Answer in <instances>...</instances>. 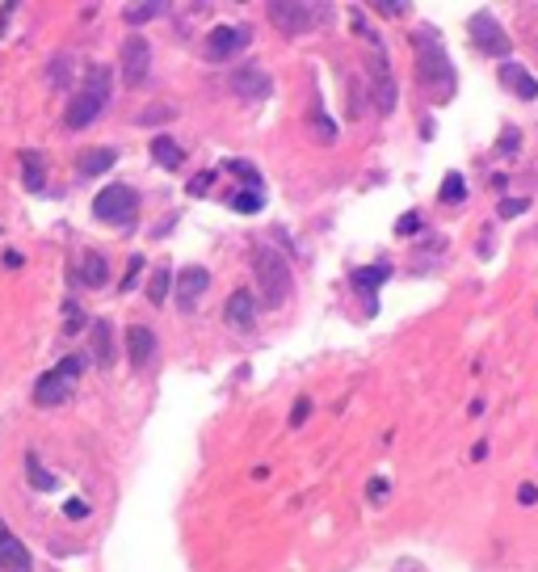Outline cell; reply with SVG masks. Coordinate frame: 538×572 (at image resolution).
<instances>
[{"label":"cell","instance_id":"obj_5","mask_svg":"<svg viewBox=\"0 0 538 572\" xmlns=\"http://www.w3.org/2000/svg\"><path fill=\"white\" fill-rule=\"evenodd\" d=\"M366 84H370V106L379 110L383 118H387V114H396V106H400V84H396V72H391V64H387V50H383V42H374V64H370V76H366Z\"/></svg>","mask_w":538,"mask_h":572},{"label":"cell","instance_id":"obj_39","mask_svg":"<svg viewBox=\"0 0 538 572\" xmlns=\"http://www.w3.org/2000/svg\"><path fill=\"white\" fill-rule=\"evenodd\" d=\"M416 228H420V219H416V215H404V219L396 223V232H400V236H404V232H416Z\"/></svg>","mask_w":538,"mask_h":572},{"label":"cell","instance_id":"obj_38","mask_svg":"<svg viewBox=\"0 0 538 572\" xmlns=\"http://www.w3.org/2000/svg\"><path fill=\"white\" fill-rule=\"evenodd\" d=\"M517 501H521V505H534V501H538V488H534V484H521V488H517Z\"/></svg>","mask_w":538,"mask_h":572},{"label":"cell","instance_id":"obj_9","mask_svg":"<svg viewBox=\"0 0 538 572\" xmlns=\"http://www.w3.org/2000/svg\"><path fill=\"white\" fill-rule=\"evenodd\" d=\"M269 21L290 38L307 34L315 26V5H303V0H269Z\"/></svg>","mask_w":538,"mask_h":572},{"label":"cell","instance_id":"obj_20","mask_svg":"<svg viewBox=\"0 0 538 572\" xmlns=\"http://www.w3.org/2000/svg\"><path fill=\"white\" fill-rule=\"evenodd\" d=\"M118 165V151L114 147H89L84 156H80V177H101V173H110Z\"/></svg>","mask_w":538,"mask_h":572},{"label":"cell","instance_id":"obj_18","mask_svg":"<svg viewBox=\"0 0 538 572\" xmlns=\"http://www.w3.org/2000/svg\"><path fill=\"white\" fill-rule=\"evenodd\" d=\"M76 274H80V282H84L89 290H101L105 282H110V261H105L101 252H84V257H80V270H76Z\"/></svg>","mask_w":538,"mask_h":572},{"label":"cell","instance_id":"obj_1","mask_svg":"<svg viewBox=\"0 0 538 572\" xmlns=\"http://www.w3.org/2000/svg\"><path fill=\"white\" fill-rule=\"evenodd\" d=\"M110 89H114V72H110V68H105V64L89 68L84 89L68 101V110H64V127H68V131H84V127H93V122L101 118V110L110 106Z\"/></svg>","mask_w":538,"mask_h":572},{"label":"cell","instance_id":"obj_37","mask_svg":"<svg viewBox=\"0 0 538 572\" xmlns=\"http://www.w3.org/2000/svg\"><path fill=\"white\" fill-rule=\"evenodd\" d=\"M160 118H173V110H169V106H151L139 122H160Z\"/></svg>","mask_w":538,"mask_h":572},{"label":"cell","instance_id":"obj_21","mask_svg":"<svg viewBox=\"0 0 538 572\" xmlns=\"http://www.w3.org/2000/svg\"><path fill=\"white\" fill-rule=\"evenodd\" d=\"M17 160H21V173H26V190L38 194V190L46 185V160H42L38 151H21Z\"/></svg>","mask_w":538,"mask_h":572},{"label":"cell","instance_id":"obj_30","mask_svg":"<svg viewBox=\"0 0 538 572\" xmlns=\"http://www.w3.org/2000/svg\"><path fill=\"white\" fill-rule=\"evenodd\" d=\"M501 219H517V215H526L530 211V198H501Z\"/></svg>","mask_w":538,"mask_h":572},{"label":"cell","instance_id":"obj_6","mask_svg":"<svg viewBox=\"0 0 538 572\" xmlns=\"http://www.w3.org/2000/svg\"><path fill=\"white\" fill-rule=\"evenodd\" d=\"M467 34H471V42H475V50H479V55H497V59H505V64H509V50H513V42H509L505 26H501L492 13H475V17L467 21Z\"/></svg>","mask_w":538,"mask_h":572},{"label":"cell","instance_id":"obj_31","mask_svg":"<svg viewBox=\"0 0 538 572\" xmlns=\"http://www.w3.org/2000/svg\"><path fill=\"white\" fill-rule=\"evenodd\" d=\"M68 72H72V59H68V55H55V64H50V84H55V89H64V84L72 80Z\"/></svg>","mask_w":538,"mask_h":572},{"label":"cell","instance_id":"obj_10","mask_svg":"<svg viewBox=\"0 0 538 572\" xmlns=\"http://www.w3.org/2000/svg\"><path fill=\"white\" fill-rule=\"evenodd\" d=\"M173 286H177V307H181V311H194V307H198V299H202V295H206V286H210V274H206L202 266H189V270H181V274H177V282H173Z\"/></svg>","mask_w":538,"mask_h":572},{"label":"cell","instance_id":"obj_32","mask_svg":"<svg viewBox=\"0 0 538 572\" xmlns=\"http://www.w3.org/2000/svg\"><path fill=\"white\" fill-rule=\"evenodd\" d=\"M64 513H68V522H84V517H89L93 509H89V501H80V497H72V501L64 505Z\"/></svg>","mask_w":538,"mask_h":572},{"label":"cell","instance_id":"obj_2","mask_svg":"<svg viewBox=\"0 0 538 572\" xmlns=\"http://www.w3.org/2000/svg\"><path fill=\"white\" fill-rule=\"evenodd\" d=\"M252 274H257V290H261V303L274 311L290 299V266L286 257L274 248V244H257L252 248Z\"/></svg>","mask_w":538,"mask_h":572},{"label":"cell","instance_id":"obj_41","mask_svg":"<svg viewBox=\"0 0 538 572\" xmlns=\"http://www.w3.org/2000/svg\"><path fill=\"white\" fill-rule=\"evenodd\" d=\"M501 147H505V151H517V131H513V127L505 131V139H501Z\"/></svg>","mask_w":538,"mask_h":572},{"label":"cell","instance_id":"obj_3","mask_svg":"<svg viewBox=\"0 0 538 572\" xmlns=\"http://www.w3.org/2000/svg\"><path fill=\"white\" fill-rule=\"evenodd\" d=\"M412 50H416V76H420L425 84H446V89H450L454 68H450V59H446L442 38L429 30V26H420V30L412 34Z\"/></svg>","mask_w":538,"mask_h":572},{"label":"cell","instance_id":"obj_15","mask_svg":"<svg viewBox=\"0 0 538 572\" xmlns=\"http://www.w3.org/2000/svg\"><path fill=\"white\" fill-rule=\"evenodd\" d=\"M89 345H93V362H97L101 371H110V367H114V324H110V320H93Z\"/></svg>","mask_w":538,"mask_h":572},{"label":"cell","instance_id":"obj_34","mask_svg":"<svg viewBox=\"0 0 538 572\" xmlns=\"http://www.w3.org/2000/svg\"><path fill=\"white\" fill-rule=\"evenodd\" d=\"M374 9H379L383 17H400V13H404L408 5H400V0H374Z\"/></svg>","mask_w":538,"mask_h":572},{"label":"cell","instance_id":"obj_36","mask_svg":"<svg viewBox=\"0 0 538 572\" xmlns=\"http://www.w3.org/2000/svg\"><path fill=\"white\" fill-rule=\"evenodd\" d=\"M210 185H214V173H198V177L189 181V194H206Z\"/></svg>","mask_w":538,"mask_h":572},{"label":"cell","instance_id":"obj_24","mask_svg":"<svg viewBox=\"0 0 538 572\" xmlns=\"http://www.w3.org/2000/svg\"><path fill=\"white\" fill-rule=\"evenodd\" d=\"M173 282H177V278L169 274V266H160V270H151V282H147V299H151V303L160 307V303L169 299V286H173Z\"/></svg>","mask_w":538,"mask_h":572},{"label":"cell","instance_id":"obj_14","mask_svg":"<svg viewBox=\"0 0 538 572\" xmlns=\"http://www.w3.org/2000/svg\"><path fill=\"white\" fill-rule=\"evenodd\" d=\"M501 84L513 93V97H521V101H534L538 97V76H530V68H521V64H501Z\"/></svg>","mask_w":538,"mask_h":572},{"label":"cell","instance_id":"obj_27","mask_svg":"<svg viewBox=\"0 0 538 572\" xmlns=\"http://www.w3.org/2000/svg\"><path fill=\"white\" fill-rule=\"evenodd\" d=\"M307 122H311V131H315L319 139H324V143H333V139H337V122H333L324 110H311V114H307Z\"/></svg>","mask_w":538,"mask_h":572},{"label":"cell","instance_id":"obj_22","mask_svg":"<svg viewBox=\"0 0 538 572\" xmlns=\"http://www.w3.org/2000/svg\"><path fill=\"white\" fill-rule=\"evenodd\" d=\"M26 476H30V484H34L38 492H50V488H59L55 472H46V467H42L38 450H26Z\"/></svg>","mask_w":538,"mask_h":572},{"label":"cell","instance_id":"obj_35","mask_svg":"<svg viewBox=\"0 0 538 572\" xmlns=\"http://www.w3.org/2000/svg\"><path fill=\"white\" fill-rule=\"evenodd\" d=\"M307 412H311V400L303 396V400H295V412H290V425H303L307 421Z\"/></svg>","mask_w":538,"mask_h":572},{"label":"cell","instance_id":"obj_28","mask_svg":"<svg viewBox=\"0 0 538 572\" xmlns=\"http://www.w3.org/2000/svg\"><path fill=\"white\" fill-rule=\"evenodd\" d=\"M463 198H467L463 173H446V181H442V202H463Z\"/></svg>","mask_w":538,"mask_h":572},{"label":"cell","instance_id":"obj_19","mask_svg":"<svg viewBox=\"0 0 538 572\" xmlns=\"http://www.w3.org/2000/svg\"><path fill=\"white\" fill-rule=\"evenodd\" d=\"M151 160H156L160 169H181V165H185V147H181L173 135H156V139H151Z\"/></svg>","mask_w":538,"mask_h":572},{"label":"cell","instance_id":"obj_13","mask_svg":"<svg viewBox=\"0 0 538 572\" xmlns=\"http://www.w3.org/2000/svg\"><path fill=\"white\" fill-rule=\"evenodd\" d=\"M151 353H156V333L147 324H131L127 329V358H131V367L143 371L151 362Z\"/></svg>","mask_w":538,"mask_h":572},{"label":"cell","instance_id":"obj_29","mask_svg":"<svg viewBox=\"0 0 538 572\" xmlns=\"http://www.w3.org/2000/svg\"><path fill=\"white\" fill-rule=\"evenodd\" d=\"M160 9H165V5H131L122 17H127L131 26H143V21H151V17H160Z\"/></svg>","mask_w":538,"mask_h":572},{"label":"cell","instance_id":"obj_16","mask_svg":"<svg viewBox=\"0 0 538 572\" xmlns=\"http://www.w3.org/2000/svg\"><path fill=\"white\" fill-rule=\"evenodd\" d=\"M68 396H72V383H64L55 371H46L34 383V404L38 408H59V404H68Z\"/></svg>","mask_w":538,"mask_h":572},{"label":"cell","instance_id":"obj_8","mask_svg":"<svg viewBox=\"0 0 538 572\" xmlns=\"http://www.w3.org/2000/svg\"><path fill=\"white\" fill-rule=\"evenodd\" d=\"M248 38H252L248 26H214V30L206 34V42H202V55H206L210 64H223V59L236 55V50L248 46Z\"/></svg>","mask_w":538,"mask_h":572},{"label":"cell","instance_id":"obj_40","mask_svg":"<svg viewBox=\"0 0 538 572\" xmlns=\"http://www.w3.org/2000/svg\"><path fill=\"white\" fill-rule=\"evenodd\" d=\"M370 497H374V501H383V497H387V480H383V476L370 484Z\"/></svg>","mask_w":538,"mask_h":572},{"label":"cell","instance_id":"obj_25","mask_svg":"<svg viewBox=\"0 0 538 572\" xmlns=\"http://www.w3.org/2000/svg\"><path fill=\"white\" fill-rule=\"evenodd\" d=\"M84 367H89V358H80V353H68V358H59V367H55V375H59L64 383H76V379L84 375Z\"/></svg>","mask_w":538,"mask_h":572},{"label":"cell","instance_id":"obj_11","mask_svg":"<svg viewBox=\"0 0 538 572\" xmlns=\"http://www.w3.org/2000/svg\"><path fill=\"white\" fill-rule=\"evenodd\" d=\"M0 572H34L26 543H21L5 522H0Z\"/></svg>","mask_w":538,"mask_h":572},{"label":"cell","instance_id":"obj_33","mask_svg":"<svg viewBox=\"0 0 538 572\" xmlns=\"http://www.w3.org/2000/svg\"><path fill=\"white\" fill-rule=\"evenodd\" d=\"M139 274H143V257H131V266H127V278H122V290H131V286L139 282Z\"/></svg>","mask_w":538,"mask_h":572},{"label":"cell","instance_id":"obj_26","mask_svg":"<svg viewBox=\"0 0 538 572\" xmlns=\"http://www.w3.org/2000/svg\"><path fill=\"white\" fill-rule=\"evenodd\" d=\"M261 202H265V198H261L257 190H240V194H232L228 206H232V211H240V215H257V211H261Z\"/></svg>","mask_w":538,"mask_h":572},{"label":"cell","instance_id":"obj_23","mask_svg":"<svg viewBox=\"0 0 538 572\" xmlns=\"http://www.w3.org/2000/svg\"><path fill=\"white\" fill-rule=\"evenodd\" d=\"M387 274H391V266H387V261H379V266H362V270H353V286L374 295V290H379V286L387 282Z\"/></svg>","mask_w":538,"mask_h":572},{"label":"cell","instance_id":"obj_17","mask_svg":"<svg viewBox=\"0 0 538 572\" xmlns=\"http://www.w3.org/2000/svg\"><path fill=\"white\" fill-rule=\"evenodd\" d=\"M232 89H236V97H244V101H265L269 97V76L261 72V68H240L236 76H232Z\"/></svg>","mask_w":538,"mask_h":572},{"label":"cell","instance_id":"obj_7","mask_svg":"<svg viewBox=\"0 0 538 572\" xmlns=\"http://www.w3.org/2000/svg\"><path fill=\"white\" fill-rule=\"evenodd\" d=\"M118 72H122V80H127L131 89L147 84V76H151V42H147L143 34H131V38L122 42V55H118Z\"/></svg>","mask_w":538,"mask_h":572},{"label":"cell","instance_id":"obj_4","mask_svg":"<svg viewBox=\"0 0 538 572\" xmlns=\"http://www.w3.org/2000/svg\"><path fill=\"white\" fill-rule=\"evenodd\" d=\"M93 215H97L101 223H110V228H131L135 215H139V194H135L131 185H122V181L105 185V190L93 198Z\"/></svg>","mask_w":538,"mask_h":572},{"label":"cell","instance_id":"obj_12","mask_svg":"<svg viewBox=\"0 0 538 572\" xmlns=\"http://www.w3.org/2000/svg\"><path fill=\"white\" fill-rule=\"evenodd\" d=\"M223 320H228L232 329H240V333L257 324V299H252V290L240 286V290L228 295V303H223Z\"/></svg>","mask_w":538,"mask_h":572}]
</instances>
